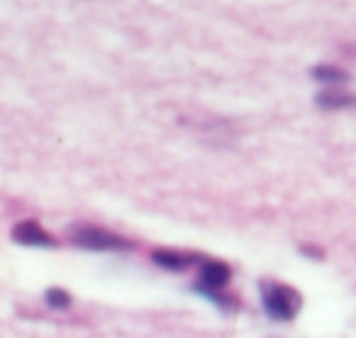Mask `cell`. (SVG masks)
<instances>
[{
    "mask_svg": "<svg viewBox=\"0 0 356 338\" xmlns=\"http://www.w3.org/2000/svg\"><path fill=\"white\" fill-rule=\"evenodd\" d=\"M310 74L320 83H346L349 81V74L344 69H337V66H317Z\"/></svg>",
    "mask_w": 356,
    "mask_h": 338,
    "instance_id": "obj_7",
    "label": "cell"
},
{
    "mask_svg": "<svg viewBox=\"0 0 356 338\" xmlns=\"http://www.w3.org/2000/svg\"><path fill=\"white\" fill-rule=\"evenodd\" d=\"M154 263L161 265V268H166V270H173V273H181V270L198 263V255L178 253V251H156V253H154Z\"/></svg>",
    "mask_w": 356,
    "mask_h": 338,
    "instance_id": "obj_5",
    "label": "cell"
},
{
    "mask_svg": "<svg viewBox=\"0 0 356 338\" xmlns=\"http://www.w3.org/2000/svg\"><path fill=\"white\" fill-rule=\"evenodd\" d=\"M200 278H203L205 287L220 289L232 280V268L222 260H205L203 268H200Z\"/></svg>",
    "mask_w": 356,
    "mask_h": 338,
    "instance_id": "obj_4",
    "label": "cell"
},
{
    "mask_svg": "<svg viewBox=\"0 0 356 338\" xmlns=\"http://www.w3.org/2000/svg\"><path fill=\"white\" fill-rule=\"evenodd\" d=\"M71 241L86 251H115V253H127V251L134 248L132 241H127L124 236L113 234V231L103 229V226H90V224L74 226V229H71Z\"/></svg>",
    "mask_w": 356,
    "mask_h": 338,
    "instance_id": "obj_1",
    "label": "cell"
},
{
    "mask_svg": "<svg viewBox=\"0 0 356 338\" xmlns=\"http://www.w3.org/2000/svg\"><path fill=\"white\" fill-rule=\"evenodd\" d=\"M264 307L273 319L291 321L300 309V294L288 285H264Z\"/></svg>",
    "mask_w": 356,
    "mask_h": 338,
    "instance_id": "obj_2",
    "label": "cell"
},
{
    "mask_svg": "<svg viewBox=\"0 0 356 338\" xmlns=\"http://www.w3.org/2000/svg\"><path fill=\"white\" fill-rule=\"evenodd\" d=\"M302 253H307V258H325L322 255V248H317V246H302Z\"/></svg>",
    "mask_w": 356,
    "mask_h": 338,
    "instance_id": "obj_9",
    "label": "cell"
},
{
    "mask_svg": "<svg viewBox=\"0 0 356 338\" xmlns=\"http://www.w3.org/2000/svg\"><path fill=\"white\" fill-rule=\"evenodd\" d=\"M317 105H320L322 110H344V108L356 105V98L344 93V90H322V93L317 95Z\"/></svg>",
    "mask_w": 356,
    "mask_h": 338,
    "instance_id": "obj_6",
    "label": "cell"
},
{
    "mask_svg": "<svg viewBox=\"0 0 356 338\" xmlns=\"http://www.w3.org/2000/svg\"><path fill=\"white\" fill-rule=\"evenodd\" d=\"M44 302L49 309H56V312H61V309H69L71 307V294L66 292V289L61 287H49L44 294Z\"/></svg>",
    "mask_w": 356,
    "mask_h": 338,
    "instance_id": "obj_8",
    "label": "cell"
},
{
    "mask_svg": "<svg viewBox=\"0 0 356 338\" xmlns=\"http://www.w3.org/2000/svg\"><path fill=\"white\" fill-rule=\"evenodd\" d=\"M13 241L22 246H37V248H54L56 246L54 236L47 229H42V226L32 219L15 224V229H13Z\"/></svg>",
    "mask_w": 356,
    "mask_h": 338,
    "instance_id": "obj_3",
    "label": "cell"
}]
</instances>
